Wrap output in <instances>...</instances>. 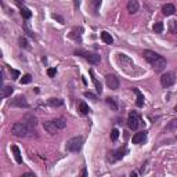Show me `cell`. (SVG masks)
I'll list each match as a JSON object with an SVG mask.
<instances>
[{"label": "cell", "instance_id": "6da1fadb", "mask_svg": "<svg viewBox=\"0 0 177 177\" xmlns=\"http://www.w3.org/2000/svg\"><path fill=\"white\" fill-rule=\"evenodd\" d=\"M143 56L148 62L151 64V67L154 68L155 72H162V71L166 68V60H165L162 56H159L158 53L151 50H145L143 53Z\"/></svg>", "mask_w": 177, "mask_h": 177}, {"label": "cell", "instance_id": "7a4b0ae2", "mask_svg": "<svg viewBox=\"0 0 177 177\" xmlns=\"http://www.w3.org/2000/svg\"><path fill=\"white\" fill-rule=\"evenodd\" d=\"M116 62H118V65L120 67V69L125 71V72L129 73V75H136V73H139V72L136 71V65H134V62L127 57L126 54H122V53L116 54Z\"/></svg>", "mask_w": 177, "mask_h": 177}, {"label": "cell", "instance_id": "3957f363", "mask_svg": "<svg viewBox=\"0 0 177 177\" xmlns=\"http://www.w3.org/2000/svg\"><path fill=\"white\" fill-rule=\"evenodd\" d=\"M32 133H36L33 130V127H29L22 120L15 122L11 126V134L15 136V137H28V136H32Z\"/></svg>", "mask_w": 177, "mask_h": 177}, {"label": "cell", "instance_id": "277c9868", "mask_svg": "<svg viewBox=\"0 0 177 177\" xmlns=\"http://www.w3.org/2000/svg\"><path fill=\"white\" fill-rule=\"evenodd\" d=\"M83 143H84V139L82 136H76V137H72V139H69L67 141L65 148H67V151L69 152H78L82 150Z\"/></svg>", "mask_w": 177, "mask_h": 177}, {"label": "cell", "instance_id": "5b68a950", "mask_svg": "<svg viewBox=\"0 0 177 177\" xmlns=\"http://www.w3.org/2000/svg\"><path fill=\"white\" fill-rule=\"evenodd\" d=\"M75 54L83 57L89 64H91V65H97V64H100V61H101V57L98 54H95V53H90V51H84V50H76Z\"/></svg>", "mask_w": 177, "mask_h": 177}, {"label": "cell", "instance_id": "8992f818", "mask_svg": "<svg viewBox=\"0 0 177 177\" xmlns=\"http://www.w3.org/2000/svg\"><path fill=\"white\" fill-rule=\"evenodd\" d=\"M140 115L136 112V111H133V112H130L129 114V116H127V126H129V129L130 130H137V127L140 126Z\"/></svg>", "mask_w": 177, "mask_h": 177}, {"label": "cell", "instance_id": "52a82bcc", "mask_svg": "<svg viewBox=\"0 0 177 177\" xmlns=\"http://www.w3.org/2000/svg\"><path fill=\"white\" fill-rule=\"evenodd\" d=\"M174 82H176V75L173 72H166V73H163V75L161 76V84L165 89L173 86Z\"/></svg>", "mask_w": 177, "mask_h": 177}, {"label": "cell", "instance_id": "ba28073f", "mask_svg": "<svg viewBox=\"0 0 177 177\" xmlns=\"http://www.w3.org/2000/svg\"><path fill=\"white\" fill-rule=\"evenodd\" d=\"M10 107H17V108H29V104L26 101V98L24 95H18L15 97L13 101L10 102Z\"/></svg>", "mask_w": 177, "mask_h": 177}, {"label": "cell", "instance_id": "9c48e42d", "mask_svg": "<svg viewBox=\"0 0 177 177\" xmlns=\"http://www.w3.org/2000/svg\"><path fill=\"white\" fill-rule=\"evenodd\" d=\"M105 83H107V86L109 89H112V90H116V89L119 87V79L116 78V75H107L105 76Z\"/></svg>", "mask_w": 177, "mask_h": 177}, {"label": "cell", "instance_id": "30bf717a", "mask_svg": "<svg viewBox=\"0 0 177 177\" xmlns=\"http://www.w3.org/2000/svg\"><path fill=\"white\" fill-rule=\"evenodd\" d=\"M125 154H126V148L123 147V148H118L116 151H111L109 152V161L111 162H115V161H119L125 156Z\"/></svg>", "mask_w": 177, "mask_h": 177}, {"label": "cell", "instance_id": "8fae6325", "mask_svg": "<svg viewBox=\"0 0 177 177\" xmlns=\"http://www.w3.org/2000/svg\"><path fill=\"white\" fill-rule=\"evenodd\" d=\"M22 122L26 123L29 127H33V129L38 126V119H36V116H35L33 114H26L25 116L22 118Z\"/></svg>", "mask_w": 177, "mask_h": 177}, {"label": "cell", "instance_id": "7c38bea8", "mask_svg": "<svg viewBox=\"0 0 177 177\" xmlns=\"http://www.w3.org/2000/svg\"><path fill=\"white\" fill-rule=\"evenodd\" d=\"M145 140H147V132L143 130V132L136 133V134L133 136V144H143Z\"/></svg>", "mask_w": 177, "mask_h": 177}, {"label": "cell", "instance_id": "4fadbf2b", "mask_svg": "<svg viewBox=\"0 0 177 177\" xmlns=\"http://www.w3.org/2000/svg\"><path fill=\"white\" fill-rule=\"evenodd\" d=\"M43 127H44V130L49 133V134H51V136H53V134H56L57 130H58V127L54 125V122H53V120H47V122H44Z\"/></svg>", "mask_w": 177, "mask_h": 177}, {"label": "cell", "instance_id": "5bb4252c", "mask_svg": "<svg viewBox=\"0 0 177 177\" xmlns=\"http://www.w3.org/2000/svg\"><path fill=\"white\" fill-rule=\"evenodd\" d=\"M174 13H176V7H174V4H170V3L165 4L163 8H162V14L166 15V17H170V15H173Z\"/></svg>", "mask_w": 177, "mask_h": 177}, {"label": "cell", "instance_id": "9a60e30c", "mask_svg": "<svg viewBox=\"0 0 177 177\" xmlns=\"http://www.w3.org/2000/svg\"><path fill=\"white\" fill-rule=\"evenodd\" d=\"M139 8H140V4H139V1H137V0H130V1L127 3V11H129L130 14L137 13V11H139Z\"/></svg>", "mask_w": 177, "mask_h": 177}, {"label": "cell", "instance_id": "2e32d148", "mask_svg": "<svg viewBox=\"0 0 177 177\" xmlns=\"http://www.w3.org/2000/svg\"><path fill=\"white\" fill-rule=\"evenodd\" d=\"M133 90V93H134V94L137 95V101H136V104H137V107H143V105H144V95H143V93H141V91H140L139 89L137 87H133L132 89Z\"/></svg>", "mask_w": 177, "mask_h": 177}, {"label": "cell", "instance_id": "e0dca14e", "mask_svg": "<svg viewBox=\"0 0 177 177\" xmlns=\"http://www.w3.org/2000/svg\"><path fill=\"white\" fill-rule=\"evenodd\" d=\"M89 73H90V76H91V80H93V83H94V86H95V90H97V93H100V94H101V91H102V86H101V83L98 82V79L95 78L94 71H93V69H90V71H89Z\"/></svg>", "mask_w": 177, "mask_h": 177}, {"label": "cell", "instance_id": "ac0fdd59", "mask_svg": "<svg viewBox=\"0 0 177 177\" xmlns=\"http://www.w3.org/2000/svg\"><path fill=\"white\" fill-rule=\"evenodd\" d=\"M14 89L11 86H3L1 87V98H7V97H10V95L13 94Z\"/></svg>", "mask_w": 177, "mask_h": 177}, {"label": "cell", "instance_id": "d6986e66", "mask_svg": "<svg viewBox=\"0 0 177 177\" xmlns=\"http://www.w3.org/2000/svg\"><path fill=\"white\" fill-rule=\"evenodd\" d=\"M11 150H13V152H14L15 162H17V163H22V156H21V151H19V148L17 145H13L11 147Z\"/></svg>", "mask_w": 177, "mask_h": 177}, {"label": "cell", "instance_id": "ffe728a7", "mask_svg": "<svg viewBox=\"0 0 177 177\" xmlns=\"http://www.w3.org/2000/svg\"><path fill=\"white\" fill-rule=\"evenodd\" d=\"M170 130H177V119H172L163 129V132H170Z\"/></svg>", "mask_w": 177, "mask_h": 177}, {"label": "cell", "instance_id": "44dd1931", "mask_svg": "<svg viewBox=\"0 0 177 177\" xmlns=\"http://www.w3.org/2000/svg\"><path fill=\"white\" fill-rule=\"evenodd\" d=\"M53 122H54V125L58 127V130H62L64 127L67 126V120L64 119V118H57V119H54Z\"/></svg>", "mask_w": 177, "mask_h": 177}, {"label": "cell", "instance_id": "7402d4cb", "mask_svg": "<svg viewBox=\"0 0 177 177\" xmlns=\"http://www.w3.org/2000/svg\"><path fill=\"white\" fill-rule=\"evenodd\" d=\"M101 39H102V42L104 43H107V44H112V42H114V39H112V36L108 33V32H101Z\"/></svg>", "mask_w": 177, "mask_h": 177}, {"label": "cell", "instance_id": "603a6c76", "mask_svg": "<svg viewBox=\"0 0 177 177\" xmlns=\"http://www.w3.org/2000/svg\"><path fill=\"white\" fill-rule=\"evenodd\" d=\"M79 112L82 115H87L89 112H90V108H89V105L84 101H82L79 104Z\"/></svg>", "mask_w": 177, "mask_h": 177}, {"label": "cell", "instance_id": "cb8c5ba5", "mask_svg": "<svg viewBox=\"0 0 177 177\" xmlns=\"http://www.w3.org/2000/svg\"><path fill=\"white\" fill-rule=\"evenodd\" d=\"M21 15H22V18L24 19H29L32 17V13L29 8H26V7H21Z\"/></svg>", "mask_w": 177, "mask_h": 177}, {"label": "cell", "instance_id": "d4e9b609", "mask_svg": "<svg viewBox=\"0 0 177 177\" xmlns=\"http://www.w3.org/2000/svg\"><path fill=\"white\" fill-rule=\"evenodd\" d=\"M49 104H50L51 107H61V105H64V101L61 98H50Z\"/></svg>", "mask_w": 177, "mask_h": 177}, {"label": "cell", "instance_id": "484cf974", "mask_svg": "<svg viewBox=\"0 0 177 177\" xmlns=\"http://www.w3.org/2000/svg\"><path fill=\"white\" fill-rule=\"evenodd\" d=\"M107 104H108V105H109L111 108H112V111H118V104L115 102L114 98L108 97V98H107Z\"/></svg>", "mask_w": 177, "mask_h": 177}, {"label": "cell", "instance_id": "4316f807", "mask_svg": "<svg viewBox=\"0 0 177 177\" xmlns=\"http://www.w3.org/2000/svg\"><path fill=\"white\" fill-rule=\"evenodd\" d=\"M169 31H170L172 33H177V21L176 19H173V21L169 22Z\"/></svg>", "mask_w": 177, "mask_h": 177}, {"label": "cell", "instance_id": "83f0119b", "mask_svg": "<svg viewBox=\"0 0 177 177\" xmlns=\"http://www.w3.org/2000/svg\"><path fill=\"white\" fill-rule=\"evenodd\" d=\"M162 31H163V24L162 22H156L154 25V32L155 33H162Z\"/></svg>", "mask_w": 177, "mask_h": 177}, {"label": "cell", "instance_id": "f1b7e54d", "mask_svg": "<svg viewBox=\"0 0 177 177\" xmlns=\"http://www.w3.org/2000/svg\"><path fill=\"white\" fill-rule=\"evenodd\" d=\"M19 47H22V49H29V43H28V40L25 38H19Z\"/></svg>", "mask_w": 177, "mask_h": 177}, {"label": "cell", "instance_id": "f546056e", "mask_svg": "<svg viewBox=\"0 0 177 177\" xmlns=\"http://www.w3.org/2000/svg\"><path fill=\"white\" fill-rule=\"evenodd\" d=\"M91 1V6H93V8H94L95 14H97V11H98V8H100V4H101V0H90Z\"/></svg>", "mask_w": 177, "mask_h": 177}, {"label": "cell", "instance_id": "4dcf8cb0", "mask_svg": "<svg viewBox=\"0 0 177 177\" xmlns=\"http://www.w3.org/2000/svg\"><path fill=\"white\" fill-rule=\"evenodd\" d=\"M31 80H32V76L26 73V75L22 76V79H21V84H28V83H31Z\"/></svg>", "mask_w": 177, "mask_h": 177}, {"label": "cell", "instance_id": "1f68e13d", "mask_svg": "<svg viewBox=\"0 0 177 177\" xmlns=\"http://www.w3.org/2000/svg\"><path fill=\"white\" fill-rule=\"evenodd\" d=\"M119 137V130L118 129H112V132H111V140L112 141H116Z\"/></svg>", "mask_w": 177, "mask_h": 177}, {"label": "cell", "instance_id": "d6a6232c", "mask_svg": "<svg viewBox=\"0 0 177 177\" xmlns=\"http://www.w3.org/2000/svg\"><path fill=\"white\" fill-rule=\"evenodd\" d=\"M56 72H57L56 68H49V69H47V75L50 76V78H53V76H56Z\"/></svg>", "mask_w": 177, "mask_h": 177}, {"label": "cell", "instance_id": "836d02e7", "mask_svg": "<svg viewBox=\"0 0 177 177\" xmlns=\"http://www.w3.org/2000/svg\"><path fill=\"white\" fill-rule=\"evenodd\" d=\"M24 29H25V31H26V33H28V35H29L31 38H33V36H35V35H33V32H32L31 29H29V26L26 25V24H25V25H24Z\"/></svg>", "mask_w": 177, "mask_h": 177}, {"label": "cell", "instance_id": "e575fe53", "mask_svg": "<svg viewBox=\"0 0 177 177\" xmlns=\"http://www.w3.org/2000/svg\"><path fill=\"white\" fill-rule=\"evenodd\" d=\"M10 72H11V75H13V79H18L19 76V72L15 69H10Z\"/></svg>", "mask_w": 177, "mask_h": 177}, {"label": "cell", "instance_id": "d590c367", "mask_svg": "<svg viewBox=\"0 0 177 177\" xmlns=\"http://www.w3.org/2000/svg\"><path fill=\"white\" fill-rule=\"evenodd\" d=\"M84 97H87V98H91V100H97V97H95L94 94H91V93H89V91H86V93H84Z\"/></svg>", "mask_w": 177, "mask_h": 177}, {"label": "cell", "instance_id": "8d00e7d4", "mask_svg": "<svg viewBox=\"0 0 177 177\" xmlns=\"http://www.w3.org/2000/svg\"><path fill=\"white\" fill-rule=\"evenodd\" d=\"M53 18L58 19V21H60V24H64V18L62 17H60V15H57V14H53Z\"/></svg>", "mask_w": 177, "mask_h": 177}, {"label": "cell", "instance_id": "74e56055", "mask_svg": "<svg viewBox=\"0 0 177 177\" xmlns=\"http://www.w3.org/2000/svg\"><path fill=\"white\" fill-rule=\"evenodd\" d=\"M22 177H35L33 173H25V174H22Z\"/></svg>", "mask_w": 177, "mask_h": 177}, {"label": "cell", "instance_id": "f35d334b", "mask_svg": "<svg viewBox=\"0 0 177 177\" xmlns=\"http://www.w3.org/2000/svg\"><path fill=\"white\" fill-rule=\"evenodd\" d=\"M82 176H87V170H86V169H83L82 170Z\"/></svg>", "mask_w": 177, "mask_h": 177}, {"label": "cell", "instance_id": "ab89813d", "mask_svg": "<svg viewBox=\"0 0 177 177\" xmlns=\"http://www.w3.org/2000/svg\"><path fill=\"white\" fill-rule=\"evenodd\" d=\"M79 4H80V1H79V0H75V6L79 7Z\"/></svg>", "mask_w": 177, "mask_h": 177}, {"label": "cell", "instance_id": "60d3db41", "mask_svg": "<svg viewBox=\"0 0 177 177\" xmlns=\"http://www.w3.org/2000/svg\"><path fill=\"white\" fill-rule=\"evenodd\" d=\"M130 176H132V177H136V176H137V173H136V172H132V173H130Z\"/></svg>", "mask_w": 177, "mask_h": 177}, {"label": "cell", "instance_id": "b9f144b4", "mask_svg": "<svg viewBox=\"0 0 177 177\" xmlns=\"http://www.w3.org/2000/svg\"><path fill=\"white\" fill-rule=\"evenodd\" d=\"M174 111H176V112H177V105H176V107H174Z\"/></svg>", "mask_w": 177, "mask_h": 177}, {"label": "cell", "instance_id": "7bdbcfd3", "mask_svg": "<svg viewBox=\"0 0 177 177\" xmlns=\"http://www.w3.org/2000/svg\"><path fill=\"white\" fill-rule=\"evenodd\" d=\"M15 1H21V0H15Z\"/></svg>", "mask_w": 177, "mask_h": 177}]
</instances>
